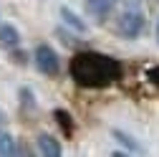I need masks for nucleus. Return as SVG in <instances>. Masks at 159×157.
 I'll return each mask as SVG.
<instances>
[{
    "label": "nucleus",
    "instance_id": "f257e3e1",
    "mask_svg": "<svg viewBox=\"0 0 159 157\" xmlns=\"http://www.w3.org/2000/svg\"><path fill=\"white\" fill-rule=\"evenodd\" d=\"M121 64L116 61L114 56L106 53H98V51H84L71 58V66L68 74L78 86H86V89H101L109 86L114 81L121 78Z\"/></svg>",
    "mask_w": 159,
    "mask_h": 157
},
{
    "label": "nucleus",
    "instance_id": "f03ea898",
    "mask_svg": "<svg viewBox=\"0 0 159 157\" xmlns=\"http://www.w3.org/2000/svg\"><path fill=\"white\" fill-rule=\"evenodd\" d=\"M33 58H35V66H38L41 74H46V76H58V71H61V58H58V53H56L48 43H38Z\"/></svg>",
    "mask_w": 159,
    "mask_h": 157
},
{
    "label": "nucleus",
    "instance_id": "7ed1b4c3",
    "mask_svg": "<svg viewBox=\"0 0 159 157\" xmlns=\"http://www.w3.org/2000/svg\"><path fill=\"white\" fill-rule=\"evenodd\" d=\"M144 31V15L139 10H126L121 13V18H119V36L121 38H129V41H134V38H139Z\"/></svg>",
    "mask_w": 159,
    "mask_h": 157
},
{
    "label": "nucleus",
    "instance_id": "20e7f679",
    "mask_svg": "<svg viewBox=\"0 0 159 157\" xmlns=\"http://www.w3.org/2000/svg\"><path fill=\"white\" fill-rule=\"evenodd\" d=\"M114 10V0H86V13L96 23H104Z\"/></svg>",
    "mask_w": 159,
    "mask_h": 157
},
{
    "label": "nucleus",
    "instance_id": "39448f33",
    "mask_svg": "<svg viewBox=\"0 0 159 157\" xmlns=\"http://www.w3.org/2000/svg\"><path fill=\"white\" fill-rule=\"evenodd\" d=\"M35 145H38V152H41L43 157H61V142L58 140H53L51 134H46V132H41L38 134V140H35Z\"/></svg>",
    "mask_w": 159,
    "mask_h": 157
},
{
    "label": "nucleus",
    "instance_id": "423d86ee",
    "mask_svg": "<svg viewBox=\"0 0 159 157\" xmlns=\"http://www.w3.org/2000/svg\"><path fill=\"white\" fill-rule=\"evenodd\" d=\"M18 43H20V33H18V28L10 26V23L0 26V46H5V48H15Z\"/></svg>",
    "mask_w": 159,
    "mask_h": 157
},
{
    "label": "nucleus",
    "instance_id": "0eeeda50",
    "mask_svg": "<svg viewBox=\"0 0 159 157\" xmlns=\"http://www.w3.org/2000/svg\"><path fill=\"white\" fill-rule=\"evenodd\" d=\"M61 18H63V23H66V26H71L76 33H89L86 21H81V18H78L71 8H66V5H63V8H61Z\"/></svg>",
    "mask_w": 159,
    "mask_h": 157
},
{
    "label": "nucleus",
    "instance_id": "6e6552de",
    "mask_svg": "<svg viewBox=\"0 0 159 157\" xmlns=\"http://www.w3.org/2000/svg\"><path fill=\"white\" fill-rule=\"evenodd\" d=\"M111 134H114L116 140H119V142H121V145L126 147V152H142V145H139V142L134 140V137H129L126 132H121V129H114Z\"/></svg>",
    "mask_w": 159,
    "mask_h": 157
},
{
    "label": "nucleus",
    "instance_id": "1a4fd4ad",
    "mask_svg": "<svg viewBox=\"0 0 159 157\" xmlns=\"http://www.w3.org/2000/svg\"><path fill=\"white\" fill-rule=\"evenodd\" d=\"M0 155H15V140L8 129H0Z\"/></svg>",
    "mask_w": 159,
    "mask_h": 157
},
{
    "label": "nucleus",
    "instance_id": "9d476101",
    "mask_svg": "<svg viewBox=\"0 0 159 157\" xmlns=\"http://www.w3.org/2000/svg\"><path fill=\"white\" fill-rule=\"evenodd\" d=\"M20 102H23V107H28V109H33V107H35V102H33V91H30L28 86H23V89H20Z\"/></svg>",
    "mask_w": 159,
    "mask_h": 157
},
{
    "label": "nucleus",
    "instance_id": "9b49d317",
    "mask_svg": "<svg viewBox=\"0 0 159 157\" xmlns=\"http://www.w3.org/2000/svg\"><path fill=\"white\" fill-rule=\"evenodd\" d=\"M56 117H58V122H61V127L71 132V117H68L66 112H61V109H58V112H56Z\"/></svg>",
    "mask_w": 159,
    "mask_h": 157
},
{
    "label": "nucleus",
    "instance_id": "f8f14e48",
    "mask_svg": "<svg viewBox=\"0 0 159 157\" xmlns=\"http://www.w3.org/2000/svg\"><path fill=\"white\" fill-rule=\"evenodd\" d=\"M147 78H149L152 84H157V86H159V66H152V69L147 71Z\"/></svg>",
    "mask_w": 159,
    "mask_h": 157
},
{
    "label": "nucleus",
    "instance_id": "ddd939ff",
    "mask_svg": "<svg viewBox=\"0 0 159 157\" xmlns=\"http://www.w3.org/2000/svg\"><path fill=\"white\" fill-rule=\"evenodd\" d=\"M5 122H8V117H5V112H3V109H0V127H3Z\"/></svg>",
    "mask_w": 159,
    "mask_h": 157
},
{
    "label": "nucleus",
    "instance_id": "4468645a",
    "mask_svg": "<svg viewBox=\"0 0 159 157\" xmlns=\"http://www.w3.org/2000/svg\"><path fill=\"white\" fill-rule=\"evenodd\" d=\"M154 36H157V43H159V18H157V26H154Z\"/></svg>",
    "mask_w": 159,
    "mask_h": 157
}]
</instances>
